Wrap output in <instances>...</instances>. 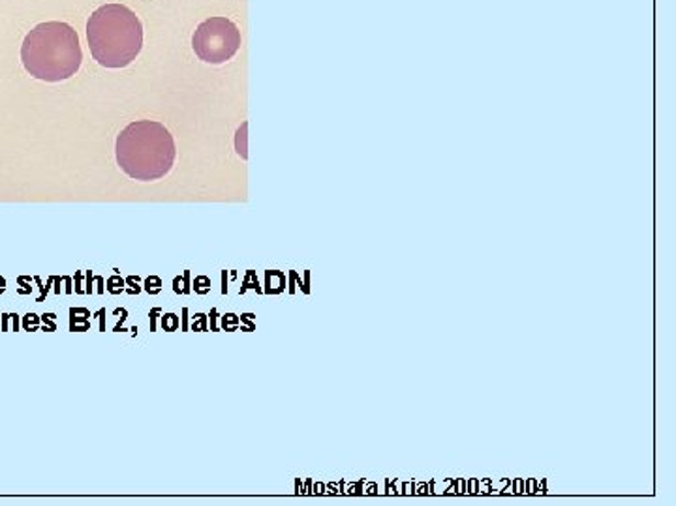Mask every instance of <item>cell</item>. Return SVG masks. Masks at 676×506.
I'll return each instance as SVG.
<instances>
[{"label": "cell", "mask_w": 676, "mask_h": 506, "mask_svg": "<svg viewBox=\"0 0 676 506\" xmlns=\"http://www.w3.org/2000/svg\"><path fill=\"white\" fill-rule=\"evenodd\" d=\"M192 47L207 65H224L236 57L241 47V31L226 18H210L197 26Z\"/></svg>", "instance_id": "4"}, {"label": "cell", "mask_w": 676, "mask_h": 506, "mask_svg": "<svg viewBox=\"0 0 676 506\" xmlns=\"http://www.w3.org/2000/svg\"><path fill=\"white\" fill-rule=\"evenodd\" d=\"M162 326H164L165 331L168 332L177 331V315H173V313H168V315H164V319H162Z\"/></svg>", "instance_id": "8"}, {"label": "cell", "mask_w": 676, "mask_h": 506, "mask_svg": "<svg viewBox=\"0 0 676 506\" xmlns=\"http://www.w3.org/2000/svg\"><path fill=\"white\" fill-rule=\"evenodd\" d=\"M92 57L104 68H126L144 47V25L130 8L105 4L87 23Z\"/></svg>", "instance_id": "3"}, {"label": "cell", "mask_w": 676, "mask_h": 506, "mask_svg": "<svg viewBox=\"0 0 676 506\" xmlns=\"http://www.w3.org/2000/svg\"><path fill=\"white\" fill-rule=\"evenodd\" d=\"M194 286H196V291L199 292V295H205V292H209L210 289L209 278L199 276V278H196V281H194Z\"/></svg>", "instance_id": "9"}, {"label": "cell", "mask_w": 676, "mask_h": 506, "mask_svg": "<svg viewBox=\"0 0 676 506\" xmlns=\"http://www.w3.org/2000/svg\"><path fill=\"white\" fill-rule=\"evenodd\" d=\"M118 168L134 181H160L170 173L177 149L170 130L154 120H136L117 136Z\"/></svg>", "instance_id": "2"}, {"label": "cell", "mask_w": 676, "mask_h": 506, "mask_svg": "<svg viewBox=\"0 0 676 506\" xmlns=\"http://www.w3.org/2000/svg\"><path fill=\"white\" fill-rule=\"evenodd\" d=\"M145 289L151 292V295H158V292L162 291V279L157 278V276L145 279Z\"/></svg>", "instance_id": "7"}, {"label": "cell", "mask_w": 676, "mask_h": 506, "mask_svg": "<svg viewBox=\"0 0 676 506\" xmlns=\"http://www.w3.org/2000/svg\"><path fill=\"white\" fill-rule=\"evenodd\" d=\"M126 281H128V284H136V281H139V278H134V276H131V278L126 279ZM141 291V287L136 286V287H131L130 291L131 295H134V292H139Z\"/></svg>", "instance_id": "10"}, {"label": "cell", "mask_w": 676, "mask_h": 506, "mask_svg": "<svg viewBox=\"0 0 676 506\" xmlns=\"http://www.w3.org/2000/svg\"><path fill=\"white\" fill-rule=\"evenodd\" d=\"M107 291L112 292V295L125 291V279L118 278V276L107 279Z\"/></svg>", "instance_id": "6"}, {"label": "cell", "mask_w": 676, "mask_h": 506, "mask_svg": "<svg viewBox=\"0 0 676 506\" xmlns=\"http://www.w3.org/2000/svg\"><path fill=\"white\" fill-rule=\"evenodd\" d=\"M21 60L26 72L39 81L59 83L73 78L83 60L78 33L60 21L34 26L21 46Z\"/></svg>", "instance_id": "1"}, {"label": "cell", "mask_w": 676, "mask_h": 506, "mask_svg": "<svg viewBox=\"0 0 676 506\" xmlns=\"http://www.w3.org/2000/svg\"><path fill=\"white\" fill-rule=\"evenodd\" d=\"M76 312H78L79 318H76V313H72V331L73 332H81V325H79V323H83V325L87 326V331H89V318H91V312H89V310H83V308H78V310H76Z\"/></svg>", "instance_id": "5"}]
</instances>
